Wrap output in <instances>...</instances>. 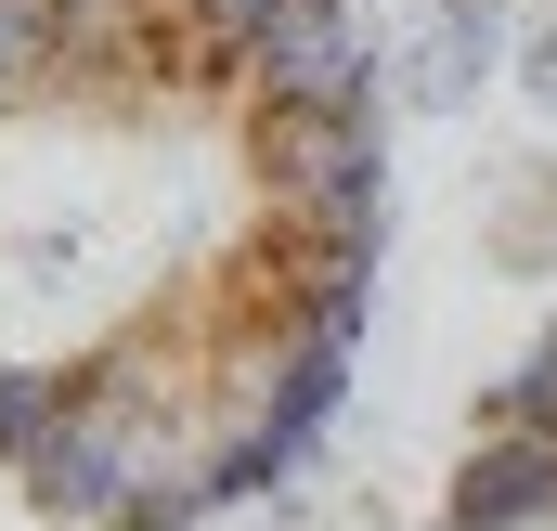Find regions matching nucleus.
I'll return each mask as SVG.
<instances>
[{"instance_id": "nucleus-1", "label": "nucleus", "mask_w": 557, "mask_h": 531, "mask_svg": "<svg viewBox=\"0 0 557 531\" xmlns=\"http://www.w3.org/2000/svg\"><path fill=\"white\" fill-rule=\"evenodd\" d=\"M389 247L350 0H0V480L195 531L298 480Z\"/></svg>"}, {"instance_id": "nucleus-2", "label": "nucleus", "mask_w": 557, "mask_h": 531, "mask_svg": "<svg viewBox=\"0 0 557 531\" xmlns=\"http://www.w3.org/2000/svg\"><path fill=\"white\" fill-rule=\"evenodd\" d=\"M493 65H519L506 13H493V0H441V13L416 26V52H403V104L454 118V104H480V91H493Z\"/></svg>"}, {"instance_id": "nucleus-3", "label": "nucleus", "mask_w": 557, "mask_h": 531, "mask_svg": "<svg viewBox=\"0 0 557 531\" xmlns=\"http://www.w3.org/2000/svg\"><path fill=\"white\" fill-rule=\"evenodd\" d=\"M493 260L506 272H545L557 260V169H532V182L506 169V195H493Z\"/></svg>"}, {"instance_id": "nucleus-4", "label": "nucleus", "mask_w": 557, "mask_h": 531, "mask_svg": "<svg viewBox=\"0 0 557 531\" xmlns=\"http://www.w3.org/2000/svg\"><path fill=\"white\" fill-rule=\"evenodd\" d=\"M519 91H532V104L557 118V0L532 13V26H519Z\"/></svg>"}, {"instance_id": "nucleus-5", "label": "nucleus", "mask_w": 557, "mask_h": 531, "mask_svg": "<svg viewBox=\"0 0 557 531\" xmlns=\"http://www.w3.org/2000/svg\"><path fill=\"white\" fill-rule=\"evenodd\" d=\"M532 13H545V0H532Z\"/></svg>"}]
</instances>
